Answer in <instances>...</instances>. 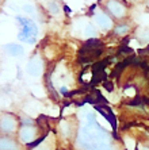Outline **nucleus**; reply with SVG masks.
<instances>
[{
    "instance_id": "f257e3e1",
    "label": "nucleus",
    "mask_w": 149,
    "mask_h": 150,
    "mask_svg": "<svg viewBox=\"0 0 149 150\" xmlns=\"http://www.w3.org/2000/svg\"><path fill=\"white\" fill-rule=\"evenodd\" d=\"M16 19L23 26L22 31L18 35L19 39L27 42L30 38H35V35L38 34V30H37V26L34 25V22H31V19H27V18H23V16H16Z\"/></svg>"
},
{
    "instance_id": "f03ea898",
    "label": "nucleus",
    "mask_w": 149,
    "mask_h": 150,
    "mask_svg": "<svg viewBox=\"0 0 149 150\" xmlns=\"http://www.w3.org/2000/svg\"><path fill=\"white\" fill-rule=\"evenodd\" d=\"M6 49H7V53L10 54V56H21L22 53H23V49H22V46L15 45V43L7 45V46H6Z\"/></svg>"
},
{
    "instance_id": "7ed1b4c3",
    "label": "nucleus",
    "mask_w": 149,
    "mask_h": 150,
    "mask_svg": "<svg viewBox=\"0 0 149 150\" xmlns=\"http://www.w3.org/2000/svg\"><path fill=\"white\" fill-rule=\"evenodd\" d=\"M96 110L99 112H102L104 115V118H107L108 120L111 122V125H113V127L115 129V118L113 116V114H111V111H110V108H107V107H96Z\"/></svg>"
},
{
    "instance_id": "20e7f679",
    "label": "nucleus",
    "mask_w": 149,
    "mask_h": 150,
    "mask_svg": "<svg viewBox=\"0 0 149 150\" xmlns=\"http://www.w3.org/2000/svg\"><path fill=\"white\" fill-rule=\"evenodd\" d=\"M129 25L128 23H121V25H118L117 28H115V34L117 35H122V34H126V33H129Z\"/></svg>"
},
{
    "instance_id": "39448f33",
    "label": "nucleus",
    "mask_w": 149,
    "mask_h": 150,
    "mask_svg": "<svg viewBox=\"0 0 149 150\" xmlns=\"http://www.w3.org/2000/svg\"><path fill=\"white\" fill-rule=\"evenodd\" d=\"M60 150H63V149H60Z\"/></svg>"
}]
</instances>
